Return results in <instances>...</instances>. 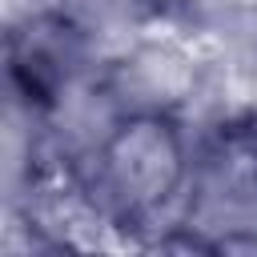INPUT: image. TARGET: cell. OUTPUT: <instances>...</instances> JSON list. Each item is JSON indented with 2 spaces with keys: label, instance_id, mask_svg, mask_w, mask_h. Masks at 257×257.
<instances>
[{
  "label": "cell",
  "instance_id": "cell-1",
  "mask_svg": "<svg viewBox=\"0 0 257 257\" xmlns=\"http://www.w3.org/2000/svg\"><path fill=\"white\" fill-rule=\"evenodd\" d=\"M92 197L108 225L145 229L193 181V153L181 120L165 108H137L112 120L92 153Z\"/></svg>",
  "mask_w": 257,
  "mask_h": 257
},
{
  "label": "cell",
  "instance_id": "cell-2",
  "mask_svg": "<svg viewBox=\"0 0 257 257\" xmlns=\"http://www.w3.org/2000/svg\"><path fill=\"white\" fill-rule=\"evenodd\" d=\"M80 64V28L60 12L24 16L8 32V80L32 112H52Z\"/></svg>",
  "mask_w": 257,
  "mask_h": 257
},
{
  "label": "cell",
  "instance_id": "cell-3",
  "mask_svg": "<svg viewBox=\"0 0 257 257\" xmlns=\"http://www.w3.org/2000/svg\"><path fill=\"white\" fill-rule=\"evenodd\" d=\"M193 181L213 213H233L241 229H257V116L217 124L193 161Z\"/></svg>",
  "mask_w": 257,
  "mask_h": 257
}]
</instances>
